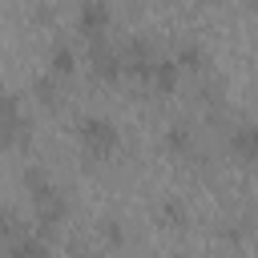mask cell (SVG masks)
Here are the masks:
<instances>
[{"instance_id":"cell-1","label":"cell","mask_w":258,"mask_h":258,"mask_svg":"<svg viewBox=\"0 0 258 258\" xmlns=\"http://www.w3.org/2000/svg\"><path fill=\"white\" fill-rule=\"evenodd\" d=\"M24 189H28V202H32V230L40 234H52L64 218H69V202L60 194V185L48 177L44 165H28L24 169Z\"/></svg>"},{"instance_id":"cell-2","label":"cell","mask_w":258,"mask_h":258,"mask_svg":"<svg viewBox=\"0 0 258 258\" xmlns=\"http://www.w3.org/2000/svg\"><path fill=\"white\" fill-rule=\"evenodd\" d=\"M77 141H81V153H85L89 161H109V157L121 149L117 125H113L109 117H97V113H89V117L77 121Z\"/></svg>"},{"instance_id":"cell-3","label":"cell","mask_w":258,"mask_h":258,"mask_svg":"<svg viewBox=\"0 0 258 258\" xmlns=\"http://www.w3.org/2000/svg\"><path fill=\"white\" fill-rule=\"evenodd\" d=\"M28 141V117H24V101L16 93H0V153L16 149Z\"/></svg>"},{"instance_id":"cell-4","label":"cell","mask_w":258,"mask_h":258,"mask_svg":"<svg viewBox=\"0 0 258 258\" xmlns=\"http://www.w3.org/2000/svg\"><path fill=\"white\" fill-rule=\"evenodd\" d=\"M109 28H113V8H109V0H81V8H77V32H81L85 40H101Z\"/></svg>"},{"instance_id":"cell-5","label":"cell","mask_w":258,"mask_h":258,"mask_svg":"<svg viewBox=\"0 0 258 258\" xmlns=\"http://www.w3.org/2000/svg\"><path fill=\"white\" fill-rule=\"evenodd\" d=\"M89 69H93V77H97L101 85H117V81L125 77V69H121V52L109 48L105 36H101V40H89Z\"/></svg>"},{"instance_id":"cell-6","label":"cell","mask_w":258,"mask_h":258,"mask_svg":"<svg viewBox=\"0 0 258 258\" xmlns=\"http://www.w3.org/2000/svg\"><path fill=\"white\" fill-rule=\"evenodd\" d=\"M153 60H157V52H153V44L149 40H129L125 48H121V69L133 77V81H145L149 77V69H153Z\"/></svg>"},{"instance_id":"cell-7","label":"cell","mask_w":258,"mask_h":258,"mask_svg":"<svg viewBox=\"0 0 258 258\" xmlns=\"http://www.w3.org/2000/svg\"><path fill=\"white\" fill-rule=\"evenodd\" d=\"M226 153H230L238 165H254V157H258V129H254L250 121L234 125L230 137H226Z\"/></svg>"},{"instance_id":"cell-8","label":"cell","mask_w":258,"mask_h":258,"mask_svg":"<svg viewBox=\"0 0 258 258\" xmlns=\"http://www.w3.org/2000/svg\"><path fill=\"white\" fill-rule=\"evenodd\" d=\"M177 81H181V69H177V60H169V56H157L153 69H149V77H145V85L157 89V93H173Z\"/></svg>"},{"instance_id":"cell-9","label":"cell","mask_w":258,"mask_h":258,"mask_svg":"<svg viewBox=\"0 0 258 258\" xmlns=\"http://www.w3.org/2000/svg\"><path fill=\"white\" fill-rule=\"evenodd\" d=\"M24 230H28V222H24L12 206H0V250H4V254L12 250V242H16Z\"/></svg>"},{"instance_id":"cell-10","label":"cell","mask_w":258,"mask_h":258,"mask_svg":"<svg viewBox=\"0 0 258 258\" xmlns=\"http://www.w3.org/2000/svg\"><path fill=\"white\" fill-rule=\"evenodd\" d=\"M73 69H77L73 48H69V44H52V52H48V73H52L56 81H69V77H73Z\"/></svg>"},{"instance_id":"cell-11","label":"cell","mask_w":258,"mask_h":258,"mask_svg":"<svg viewBox=\"0 0 258 258\" xmlns=\"http://www.w3.org/2000/svg\"><path fill=\"white\" fill-rule=\"evenodd\" d=\"M165 149H169L173 157H194V129H189V125H169Z\"/></svg>"},{"instance_id":"cell-12","label":"cell","mask_w":258,"mask_h":258,"mask_svg":"<svg viewBox=\"0 0 258 258\" xmlns=\"http://www.w3.org/2000/svg\"><path fill=\"white\" fill-rule=\"evenodd\" d=\"M32 97H36L44 109H56V105H60V81H56L52 73L36 77V81H32Z\"/></svg>"},{"instance_id":"cell-13","label":"cell","mask_w":258,"mask_h":258,"mask_svg":"<svg viewBox=\"0 0 258 258\" xmlns=\"http://www.w3.org/2000/svg\"><path fill=\"white\" fill-rule=\"evenodd\" d=\"M173 60H177V69L202 73V69H206V48H198V44H185V48H181V52H177Z\"/></svg>"}]
</instances>
